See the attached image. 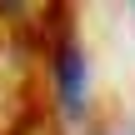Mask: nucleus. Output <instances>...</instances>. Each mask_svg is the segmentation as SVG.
I'll use <instances>...</instances> for the list:
<instances>
[{"mask_svg": "<svg viewBox=\"0 0 135 135\" xmlns=\"http://www.w3.org/2000/svg\"><path fill=\"white\" fill-rule=\"evenodd\" d=\"M30 60H40L35 20H0V135H15L35 110Z\"/></svg>", "mask_w": 135, "mask_h": 135, "instance_id": "nucleus-1", "label": "nucleus"}]
</instances>
